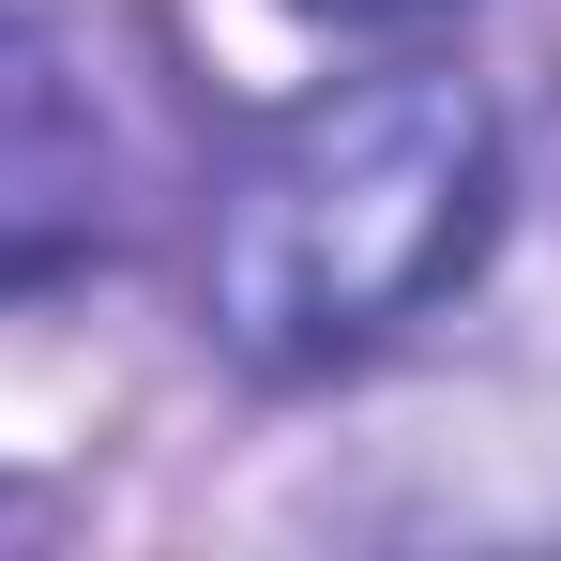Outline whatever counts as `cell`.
Listing matches in <instances>:
<instances>
[{"label":"cell","instance_id":"7a4b0ae2","mask_svg":"<svg viewBox=\"0 0 561 561\" xmlns=\"http://www.w3.org/2000/svg\"><path fill=\"white\" fill-rule=\"evenodd\" d=\"M106 243V106L92 61L0 0V274H61Z\"/></svg>","mask_w":561,"mask_h":561},{"label":"cell","instance_id":"3957f363","mask_svg":"<svg viewBox=\"0 0 561 561\" xmlns=\"http://www.w3.org/2000/svg\"><path fill=\"white\" fill-rule=\"evenodd\" d=\"M304 15H365V31H394V15H440V0H304Z\"/></svg>","mask_w":561,"mask_h":561},{"label":"cell","instance_id":"6da1fadb","mask_svg":"<svg viewBox=\"0 0 561 561\" xmlns=\"http://www.w3.org/2000/svg\"><path fill=\"white\" fill-rule=\"evenodd\" d=\"M501 243V122L470 77H350L274 106L213 183V334L274 379L365 365Z\"/></svg>","mask_w":561,"mask_h":561}]
</instances>
